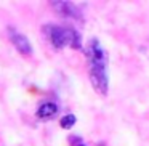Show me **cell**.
Instances as JSON below:
<instances>
[{
    "label": "cell",
    "mask_w": 149,
    "mask_h": 146,
    "mask_svg": "<svg viewBox=\"0 0 149 146\" xmlns=\"http://www.w3.org/2000/svg\"><path fill=\"white\" fill-rule=\"evenodd\" d=\"M87 61H88V74L90 82L98 95H107V56L103 50L98 39H91L87 47Z\"/></svg>",
    "instance_id": "cell-1"
},
{
    "label": "cell",
    "mask_w": 149,
    "mask_h": 146,
    "mask_svg": "<svg viewBox=\"0 0 149 146\" xmlns=\"http://www.w3.org/2000/svg\"><path fill=\"white\" fill-rule=\"evenodd\" d=\"M45 34L55 48H64V47L80 48V37L74 29H68V27L61 26H47Z\"/></svg>",
    "instance_id": "cell-2"
},
{
    "label": "cell",
    "mask_w": 149,
    "mask_h": 146,
    "mask_svg": "<svg viewBox=\"0 0 149 146\" xmlns=\"http://www.w3.org/2000/svg\"><path fill=\"white\" fill-rule=\"evenodd\" d=\"M8 34H10V40H11V43H13V47L21 53V55L23 56L32 55V45H31L29 39H27L24 34L18 32V31H15V29H10Z\"/></svg>",
    "instance_id": "cell-3"
},
{
    "label": "cell",
    "mask_w": 149,
    "mask_h": 146,
    "mask_svg": "<svg viewBox=\"0 0 149 146\" xmlns=\"http://www.w3.org/2000/svg\"><path fill=\"white\" fill-rule=\"evenodd\" d=\"M53 3V8L58 11L59 15L66 18H79V11L75 8V5H72L71 2H52Z\"/></svg>",
    "instance_id": "cell-4"
},
{
    "label": "cell",
    "mask_w": 149,
    "mask_h": 146,
    "mask_svg": "<svg viewBox=\"0 0 149 146\" xmlns=\"http://www.w3.org/2000/svg\"><path fill=\"white\" fill-rule=\"evenodd\" d=\"M56 112H58V106H56L55 103H43L39 106V109H37V117L42 120H48L52 119L53 116H56Z\"/></svg>",
    "instance_id": "cell-5"
},
{
    "label": "cell",
    "mask_w": 149,
    "mask_h": 146,
    "mask_svg": "<svg viewBox=\"0 0 149 146\" xmlns=\"http://www.w3.org/2000/svg\"><path fill=\"white\" fill-rule=\"evenodd\" d=\"M75 116L74 114H66V116H63V119H61V127L63 129H72L74 127V124H75Z\"/></svg>",
    "instance_id": "cell-6"
},
{
    "label": "cell",
    "mask_w": 149,
    "mask_h": 146,
    "mask_svg": "<svg viewBox=\"0 0 149 146\" xmlns=\"http://www.w3.org/2000/svg\"><path fill=\"white\" fill-rule=\"evenodd\" d=\"M72 146H87V145H85L84 141H77V143H75V145H72Z\"/></svg>",
    "instance_id": "cell-7"
}]
</instances>
